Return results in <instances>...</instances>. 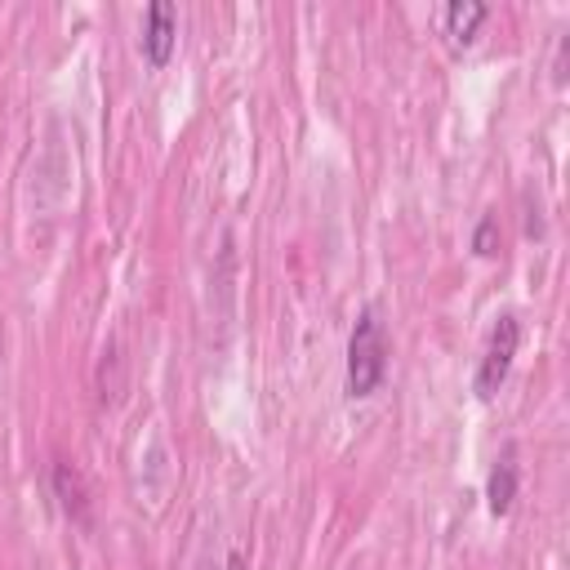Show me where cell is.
Listing matches in <instances>:
<instances>
[{"label": "cell", "mask_w": 570, "mask_h": 570, "mask_svg": "<svg viewBox=\"0 0 570 570\" xmlns=\"http://www.w3.org/2000/svg\"><path fill=\"white\" fill-rule=\"evenodd\" d=\"M387 379V325L379 316L374 303H365L352 321V334H347V374H343V387L352 401H365L383 387Z\"/></svg>", "instance_id": "cell-1"}, {"label": "cell", "mask_w": 570, "mask_h": 570, "mask_svg": "<svg viewBox=\"0 0 570 570\" xmlns=\"http://www.w3.org/2000/svg\"><path fill=\"white\" fill-rule=\"evenodd\" d=\"M517 347H521V316H517V312H499L494 325H490V334H485L476 374H472V392H476V401H494V396H499V387H503L508 374H512Z\"/></svg>", "instance_id": "cell-2"}, {"label": "cell", "mask_w": 570, "mask_h": 570, "mask_svg": "<svg viewBox=\"0 0 570 570\" xmlns=\"http://www.w3.org/2000/svg\"><path fill=\"white\" fill-rule=\"evenodd\" d=\"M174 45H178V9L169 0H151L147 13H142V36H138V49L151 67H165L174 58Z\"/></svg>", "instance_id": "cell-3"}, {"label": "cell", "mask_w": 570, "mask_h": 570, "mask_svg": "<svg viewBox=\"0 0 570 570\" xmlns=\"http://www.w3.org/2000/svg\"><path fill=\"white\" fill-rule=\"evenodd\" d=\"M485 18H490V4H481V0H450L441 9V36L450 40V49H468Z\"/></svg>", "instance_id": "cell-4"}, {"label": "cell", "mask_w": 570, "mask_h": 570, "mask_svg": "<svg viewBox=\"0 0 570 570\" xmlns=\"http://www.w3.org/2000/svg\"><path fill=\"white\" fill-rule=\"evenodd\" d=\"M53 490H58L67 517L80 521V525H89V490H85V476H80L76 463H67V459L53 463Z\"/></svg>", "instance_id": "cell-5"}, {"label": "cell", "mask_w": 570, "mask_h": 570, "mask_svg": "<svg viewBox=\"0 0 570 570\" xmlns=\"http://www.w3.org/2000/svg\"><path fill=\"white\" fill-rule=\"evenodd\" d=\"M517 481H521V472H517V454L508 450L503 459H494L490 481H485V503H490V512H494V517H508V512H512Z\"/></svg>", "instance_id": "cell-6"}, {"label": "cell", "mask_w": 570, "mask_h": 570, "mask_svg": "<svg viewBox=\"0 0 570 570\" xmlns=\"http://www.w3.org/2000/svg\"><path fill=\"white\" fill-rule=\"evenodd\" d=\"M499 249V214H481L476 232H472V254L476 258H490Z\"/></svg>", "instance_id": "cell-7"}]
</instances>
